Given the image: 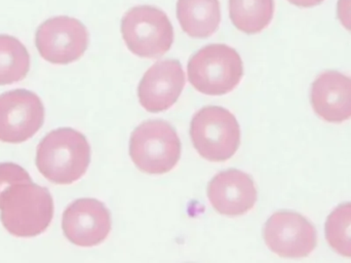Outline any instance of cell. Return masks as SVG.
Listing matches in <instances>:
<instances>
[{
  "label": "cell",
  "mask_w": 351,
  "mask_h": 263,
  "mask_svg": "<svg viewBox=\"0 0 351 263\" xmlns=\"http://www.w3.org/2000/svg\"><path fill=\"white\" fill-rule=\"evenodd\" d=\"M188 78L195 90L210 96L228 94L243 76L239 54L222 43L202 47L188 62Z\"/></svg>",
  "instance_id": "cell-3"
},
{
  "label": "cell",
  "mask_w": 351,
  "mask_h": 263,
  "mask_svg": "<svg viewBox=\"0 0 351 263\" xmlns=\"http://www.w3.org/2000/svg\"><path fill=\"white\" fill-rule=\"evenodd\" d=\"M30 55L16 37L0 34V86L14 84L26 78Z\"/></svg>",
  "instance_id": "cell-16"
},
{
  "label": "cell",
  "mask_w": 351,
  "mask_h": 263,
  "mask_svg": "<svg viewBox=\"0 0 351 263\" xmlns=\"http://www.w3.org/2000/svg\"><path fill=\"white\" fill-rule=\"evenodd\" d=\"M36 165L51 183L69 185L88 171L90 147L86 136L71 128L53 130L37 146Z\"/></svg>",
  "instance_id": "cell-1"
},
{
  "label": "cell",
  "mask_w": 351,
  "mask_h": 263,
  "mask_svg": "<svg viewBox=\"0 0 351 263\" xmlns=\"http://www.w3.org/2000/svg\"><path fill=\"white\" fill-rule=\"evenodd\" d=\"M121 34L128 49L138 57L158 59L170 51L174 28L166 12L156 6L131 8L121 20Z\"/></svg>",
  "instance_id": "cell-5"
},
{
  "label": "cell",
  "mask_w": 351,
  "mask_h": 263,
  "mask_svg": "<svg viewBox=\"0 0 351 263\" xmlns=\"http://www.w3.org/2000/svg\"><path fill=\"white\" fill-rule=\"evenodd\" d=\"M185 86V74L178 60L158 62L144 74L138 88L140 104L152 113L168 111Z\"/></svg>",
  "instance_id": "cell-11"
},
{
  "label": "cell",
  "mask_w": 351,
  "mask_h": 263,
  "mask_svg": "<svg viewBox=\"0 0 351 263\" xmlns=\"http://www.w3.org/2000/svg\"><path fill=\"white\" fill-rule=\"evenodd\" d=\"M88 29L77 19L55 16L43 22L35 34V45L45 61L57 65L73 63L88 47Z\"/></svg>",
  "instance_id": "cell-7"
},
{
  "label": "cell",
  "mask_w": 351,
  "mask_h": 263,
  "mask_svg": "<svg viewBox=\"0 0 351 263\" xmlns=\"http://www.w3.org/2000/svg\"><path fill=\"white\" fill-rule=\"evenodd\" d=\"M64 235L78 247L100 245L111 231L108 209L95 198H80L66 209L62 219Z\"/></svg>",
  "instance_id": "cell-10"
},
{
  "label": "cell",
  "mask_w": 351,
  "mask_h": 263,
  "mask_svg": "<svg viewBox=\"0 0 351 263\" xmlns=\"http://www.w3.org/2000/svg\"><path fill=\"white\" fill-rule=\"evenodd\" d=\"M130 155L136 167L143 173H169L181 157V142L170 124L147 121L132 133Z\"/></svg>",
  "instance_id": "cell-4"
},
{
  "label": "cell",
  "mask_w": 351,
  "mask_h": 263,
  "mask_svg": "<svg viewBox=\"0 0 351 263\" xmlns=\"http://www.w3.org/2000/svg\"><path fill=\"white\" fill-rule=\"evenodd\" d=\"M177 16L182 30L194 38H206L221 22L219 0H178Z\"/></svg>",
  "instance_id": "cell-14"
},
{
  "label": "cell",
  "mask_w": 351,
  "mask_h": 263,
  "mask_svg": "<svg viewBox=\"0 0 351 263\" xmlns=\"http://www.w3.org/2000/svg\"><path fill=\"white\" fill-rule=\"evenodd\" d=\"M288 1L298 8H308L319 5L324 0H288Z\"/></svg>",
  "instance_id": "cell-20"
},
{
  "label": "cell",
  "mask_w": 351,
  "mask_h": 263,
  "mask_svg": "<svg viewBox=\"0 0 351 263\" xmlns=\"http://www.w3.org/2000/svg\"><path fill=\"white\" fill-rule=\"evenodd\" d=\"M263 236L267 247L285 258H307L317 244L315 227L302 215L288 211L272 215Z\"/></svg>",
  "instance_id": "cell-9"
},
{
  "label": "cell",
  "mask_w": 351,
  "mask_h": 263,
  "mask_svg": "<svg viewBox=\"0 0 351 263\" xmlns=\"http://www.w3.org/2000/svg\"><path fill=\"white\" fill-rule=\"evenodd\" d=\"M190 137L200 157L214 163L228 161L241 144V128L234 115L219 106H206L195 113Z\"/></svg>",
  "instance_id": "cell-6"
},
{
  "label": "cell",
  "mask_w": 351,
  "mask_h": 263,
  "mask_svg": "<svg viewBox=\"0 0 351 263\" xmlns=\"http://www.w3.org/2000/svg\"><path fill=\"white\" fill-rule=\"evenodd\" d=\"M311 104L315 113L328 123L351 119V78L338 71H326L313 84Z\"/></svg>",
  "instance_id": "cell-13"
},
{
  "label": "cell",
  "mask_w": 351,
  "mask_h": 263,
  "mask_svg": "<svg viewBox=\"0 0 351 263\" xmlns=\"http://www.w3.org/2000/svg\"><path fill=\"white\" fill-rule=\"evenodd\" d=\"M274 0H229V16L235 28L257 34L272 21Z\"/></svg>",
  "instance_id": "cell-15"
},
{
  "label": "cell",
  "mask_w": 351,
  "mask_h": 263,
  "mask_svg": "<svg viewBox=\"0 0 351 263\" xmlns=\"http://www.w3.org/2000/svg\"><path fill=\"white\" fill-rule=\"evenodd\" d=\"M326 239L334 251L351 258V203L340 205L328 217Z\"/></svg>",
  "instance_id": "cell-17"
},
{
  "label": "cell",
  "mask_w": 351,
  "mask_h": 263,
  "mask_svg": "<svg viewBox=\"0 0 351 263\" xmlns=\"http://www.w3.org/2000/svg\"><path fill=\"white\" fill-rule=\"evenodd\" d=\"M208 198L219 214L241 216L255 206L257 190L251 176L230 169L220 172L210 180Z\"/></svg>",
  "instance_id": "cell-12"
},
{
  "label": "cell",
  "mask_w": 351,
  "mask_h": 263,
  "mask_svg": "<svg viewBox=\"0 0 351 263\" xmlns=\"http://www.w3.org/2000/svg\"><path fill=\"white\" fill-rule=\"evenodd\" d=\"M45 123V106L35 93L14 90L0 95V141L25 142Z\"/></svg>",
  "instance_id": "cell-8"
},
{
  "label": "cell",
  "mask_w": 351,
  "mask_h": 263,
  "mask_svg": "<svg viewBox=\"0 0 351 263\" xmlns=\"http://www.w3.org/2000/svg\"><path fill=\"white\" fill-rule=\"evenodd\" d=\"M4 229L18 238H32L47 231L53 217V200L47 187L32 181L12 186L0 203Z\"/></svg>",
  "instance_id": "cell-2"
},
{
  "label": "cell",
  "mask_w": 351,
  "mask_h": 263,
  "mask_svg": "<svg viewBox=\"0 0 351 263\" xmlns=\"http://www.w3.org/2000/svg\"><path fill=\"white\" fill-rule=\"evenodd\" d=\"M337 16L344 28L351 32V0H338Z\"/></svg>",
  "instance_id": "cell-19"
},
{
  "label": "cell",
  "mask_w": 351,
  "mask_h": 263,
  "mask_svg": "<svg viewBox=\"0 0 351 263\" xmlns=\"http://www.w3.org/2000/svg\"><path fill=\"white\" fill-rule=\"evenodd\" d=\"M29 181L32 179L24 168L14 163H0V203L12 186Z\"/></svg>",
  "instance_id": "cell-18"
}]
</instances>
